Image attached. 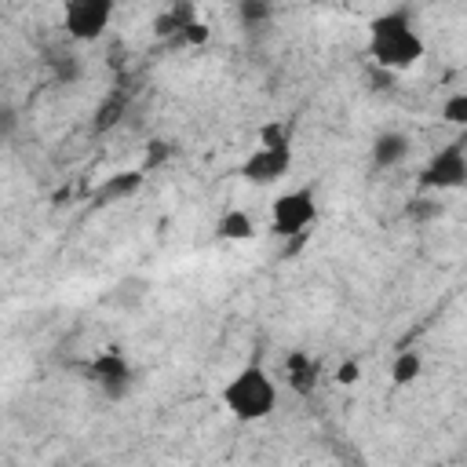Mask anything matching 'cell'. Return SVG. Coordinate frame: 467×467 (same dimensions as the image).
I'll return each instance as SVG.
<instances>
[{
  "instance_id": "obj_3",
  "label": "cell",
  "mask_w": 467,
  "mask_h": 467,
  "mask_svg": "<svg viewBox=\"0 0 467 467\" xmlns=\"http://www.w3.org/2000/svg\"><path fill=\"white\" fill-rule=\"evenodd\" d=\"M416 186L423 193H445L467 186V131L427 157V164L416 175Z\"/></svg>"
},
{
  "instance_id": "obj_20",
  "label": "cell",
  "mask_w": 467,
  "mask_h": 467,
  "mask_svg": "<svg viewBox=\"0 0 467 467\" xmlns=\"http://www.w3.org/2000/svg\"><path fill=\"white\" fill-rule=\"evenodd\" d=\"M208 36H212V29H208L204 22H193V26L182 33L179 44H186V47H201V44H208Z\"/></svg>"
},
{
  "instance_id": "obj_8",
  "label": "cell",
  "mask_w": 467,
  "mask_h": 467,
  "mask_svg": "<svg viewBox=\"0 0 467 467\" xmlns=\"http://www.w3.org/2000/svg\"><path fill=\"white\" fill-rule=\"evenodd\" d=\"M193 22H201V15H197V4H190V0H179V4H168L164 11H157V18H153V36L157 40H182V33L193 26Z\"/></svg>"
},
{
  "instance_id": "obj_7",
  "label": "cell",
  "mask_w": 467,
  "mask_h": 467,
  "mask_svg": "<svg viewBox=\"0 0 467 467\" xmlns=\"http://www.w3.org/2000/svg\"><path fill=\"white\" fill-rule=\"evenodd\" d=\"M292 164H296L292 146H255V150L241 161L237 175H241L248 186H274V182H281V179L292 171Z\"/></svg>"
},
{
  "instance_id": "obj_9",
  "label": "cell",
  "mask_w": 467,
  "mask_h": 467,
  "mask_svg": "<svg viewBox=\"0 0 467 467\" xmlns=\"http://www.w3.org/2000/svg\"><path fill=\"white\" fill-rule=\"evenodd\" d=\"M409 150H412V139L405 131H379L368 146V161L376 171H390L409 157Z\"/></svg>"
},
{
  "instance_id": "obj_10",
  "label": "cell",
  "mask_w": 467,
  "mask_h": 467,
  "mask_svg": "<svg viewBox=\"0 0 467 467\" xmlns=\"http://www.w3.org/2000/svg\"><path fill=\"white\" fill-rule=\"evenodd\" d=\"M146 182V171L142 168H124V171H113L102 179V186L95 190V208H106V204H117L124 197H135Z\"/></svg>"
},
{
  "instance_id": "obj_2",
  "label": "cell",
  "mask_w": 467,
  "mask_h": 467,
  "mask_svg": "<svg viewBox=\"0 0 467 467\" xmlns=\"http://www.w3.org/2000/svg\"><path fill=\"white\" fill-rule=\"evenodd\" d=\"M277 398H281L277 379H274L263 365H255V361L244 365V368H237V372L223 383V390H219L223 409H226L237 423L270 420V416L277 412Z\"/></svg>"
},
{
  "instance_id": "obj_15",
  "label": "cell",
  "mask_w": 467,
  "mask_h": 467,
  "mask_svg": "<svg viewBox=\"0 0 467 467\" xmlns=\"http://www.w3.org/2000/svg\"><path fill=\"white\" fill-rule=\"evenodd\" d=\"M47 66H51V73H55L58 84H77L80 80V58L69 55V51H55L47 58Z\"/></svg>"
},
{
  "instance_id": "obj_6",
  "label": "cell",
  "mask_w": 467,
  "mask_h": 467,
  "mask_svg": "<svg viewBox=\"0 0 467 467\" xmlns=\"http://www.w3.org/2000/svg\"><path fill=\"white\" fill-rule=\"evenodd\" d=\"M113 11L117 7L109 0H66L62 4V29L73 44H95L106 36Z\"/></svg>"
},
{
  "instance_id": "obj_16",
  "label": "cell",
  "mask_w": 467,
  "mask_h": 467,
  "mask_svg": "<svg viewBox=\"0 0 467 467\" xmlns=\"http://www.w3.org/2000/svg\"><path fill=\"white\" fill-rule=\"evenodd\" d=\"M146 292H150V281H142V277H124V281L113 288V303H120V306H139V303L146 299Z\"/></svg>"
},
{
  "instance_id": "obj_21",
  "label": "cell",
  "mask_w": 467,
  "mask_h": 467,
  "mask_svg": "<svg viewBox=\"0 0 467 467\" xmlns=\"http://www.w3.org/2000/svg\"><path fill=\"white\" fill-rule=\"evenodd\" d=\"M11 131H15V109L4 106V135H11Z\"/></svg>"
},
{
  "instance_id": "obj_5",
  "label": "cell",
  "mask_w": 467,
  "mask_h": 467,
  "mask_svg": "<svg viewBox=\"0 0 467 467\" xmlns=\"http://www.w3.org/2000/svg\"><path fill=\"white\" fill-rule=\"evenodd\" d=\"M84 376L106 401H124L135 387V365L120 347H102L84 361Z\"/></svg>"
},
{
  "instance_id": "obj_11",
  "label": "cell",
  "mask_w": 467,
  "mask_h": 467,
  "mask_svg": "<svg viewBox=\"0 0 467 467\" xmlns=\"http://www.w3.org/2000/svg\"><path fill=\"white\" fill-rule=\"evenodd\" d=\"M285 379H288V387L296 394H303V398L314 394V387H317V361L306 350H292L285 358Z\"/></svg>"
},
{
  "instance_id": "obj_17",
  "label": "cell",
  "mask_w": 467,
  "mask_h": 467,
  "mask_svg": "<svg viewBox=\"0 0 467 467\" xmlns=\"http://www.w3.org/2000/svg\"><path fill=\"white\" fill-rule=\"evenodd\" d=\"M441 120L452 124V128H460V131H467V91L445 95V102H441Z\"/></svg>"
},
{
  "instance_id": "obj_4",
  "label": "cell",
  "mask_w": 467,
  "mask_h": 467,
  "mask_svg": "<svg viewBox=\"0 0 467 467\" xmlns=\"http://www.w3.org/2000/svg\"><path fill=\"white\" fill-rule=\"evenodd\" d=\"M317 219V186L303 182L274 197L270 204V226L277 237H306V230Z\"/></svg>"
},
{
  "instance_id": "obj_12",
  "label": "cell",
  "mask_w": 467,
  "mask_h": 467,
  "mask_svg": "<svg viewBox=\"0 0 467 467\" xmlns=\"http://www.w3.org/2000/svg\"><path fill=\"white\" fill-rule=\"evenodd\" d=\"M215 237H219V241H234V244L252 241V237H255V223H252L248 212L230 208V212L219 215V223H215Z\"/></svg>"
},
{
  "instance_id": "obj_14",
  "label": "cell",
  "mask_w": 467,
  "mask_h": 467,
  "mask_svg": "<svg viewBox=\"0 0 467 467\" xmlns=\"http://www.w3.org/2000/svg\"><path fill=\"white\" fill-rule=\"evenodd\" d=\"M237 18H241L244 29H263L274 18V4H266V0H241L237 4Z\"/></svg>"
},
{
  "instance_id": "obj_1",
  "label": "cell",
  "mask_w": 467,
  "mask_h": 467,
  "mask_svg": "<svg viewBox=\"0 0 467 467\" xmlns=\"http://www.w3.org/2000/svg\"><path fill=\"white\" fill-rule=\"evenodd\" d=\"M427 55L409 7H387L368 18V58L383 73H405Z\"/></svg>"
},
{
  "instance_id": "obj_19",
  "label": "cell",
  "mask_w": 467,
  "mask_h": 467,
  "mask_svg": "<svg viewBox=\"0 0 467 467\" xmlns=\"http://www.w3.org/2000/svg\"><path fill=\"white\" fill-rule=\"evenodd\" d=\"M358 379H361V361H358V358L339 361V368H336V383H339V387H354Z\"/></svg>"
},
{
  "instance_id": "obj_18",
  "label": "cell",
  "mask_w": 467,
  "mask_h": 467,
  "mask_svg": "<svg viewBox=\"0 0 467 467\" xmlns=\"http://www.w3.org/2000/svg\"><path fill=\"white\" fill-rule=\"evenodd\" d=\"M120 113H124V99L109 95V99H106V106L99 109V120H95V128H99V131H106L109 124H117V120H120Z\"/></svg>"
},
{
  "instance_id": "obj_13",
  "label": "cell",
  "mask_w": 467,
  "mask_h": 467,
  "mask_svg": "<svg viewBox=\"0 0 467 467\" xmlns=\"http://www.w3.org/2000/svg\"><path fill=\"white\" fill-rule=\"evenodd\" d=\"M423 376V358L420 350H398V358L390 361V383L394 387H409Z\"/></svg>"
}]
</instances>
